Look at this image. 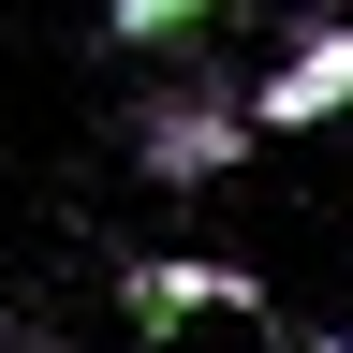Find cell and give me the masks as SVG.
<instances>
[{"label": "cell", "instance_id": "3", "mask_svg": "<svg viewBox=\"0 0 353 353\" xmlns=\"http://www.w3.org/2000/svg\"><path fill=\"white\" fill-rule=\"evenodd\" d=\"M339 103H353V15H309L294 59L250 88V132H309V118H339Z\"/></svg>", "mask_w": 353, "mask_h": 353}, {"label": "cell", "instance_id": "4", "mask_svg": "<svg viewBox=\"0 0 353 353\" xmlns=\"http://www.w3.org/2000/svg\"><path fill=\"white\" fill-rule=\"evenodd\" d=\"M192 30H221V0H103V59H162Z\"/></svg>", "mask_w": 353, "mask_h": 353}, {"label": "cell", "instance_id": "2", "mask_svg": "<svg viewBox=\"0 0 353 353\" xmlns=\"http://www.w3.org/2000/svg\"><path fill=\"white\" fill-rule=\"evenodd\" d=\"M118 309H132V339H176V324H250L265 280L250 265H206V250H148V265H118Z\"/></svg>", "mask_w": 353, "mask_h": 353}, {"label": "cell", "instance_id": "1", "mask_svg": "<svg viewBox=\"0 0 353 353\" xmlns=\"http://www.w3.org/2000/svg\"><path fill=\"white\" fill-rule=\"evenodd\" d=\"M236 162H250V88H236V59H206V30H192V44H162V59L132 74V176H148V192H221Z\"/></svg>", "mask_w": 353, "mask_h": 353}, {"label": "cell", "instance_id": "5", "mask_svg": "<svg viewBox=\"0 0 353 353\" xmlns=\"http://www.w3.org/2000/svg\"><path fill=\"white\" fill-rule=\"evenodd\" d=\"M0 353H59V339H44V324H0Z\"/></svg>", "mask_w": 353, "mask_h": 353}, {"label": "cell", "instance_id": "6", "mask_svg": "<svg viewBox=\"0 0 353 353\" xmlns=\"http://www.w3.org/2000/svg\"><path fill=\"white\" fill-rule=\"evenodd\" d=\"M309 353H353V339H309Z\"/></svg>", "mask_w": 353, "mask_h": 353}]
</instances>
